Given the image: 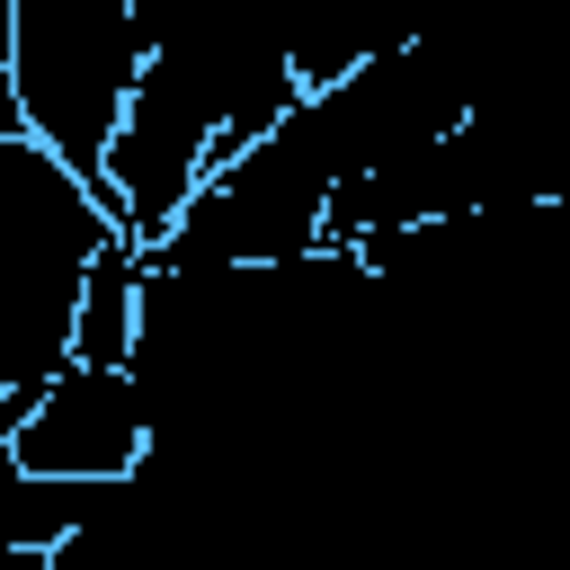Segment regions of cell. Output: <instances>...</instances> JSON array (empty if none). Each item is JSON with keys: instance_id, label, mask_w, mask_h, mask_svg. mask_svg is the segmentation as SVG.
Returning <instances> with one entry per match:
<instances>
[{"instance_id": "cell-1", "label": "cell", "mask_w": 570, "mask_h": 570, "mask_svg": "<svg viewBox=\"0 0 570 570\" xmlns=\"http://www.w3.org/2000/svg\"><path fill=\"white\" fill-rule=\"evenodd\" d=\"M142 445H151L142 383L134 365H98V356H62L53 374H36L0 436L18 472H53V481H125Z\"/></svg>"}, {"instance_id": "cell-2", "label": "cell", "mask_w": 570, "mask_h": 570, "mask_svg": "<svg viewBox=\"0 0 570 570\" xmlns=\"http://www.w3.org/2000/svg\"><path fill=\"white\" fill-rule=\"evenodd\" d=\"M134 347V240H98L80 294H71V356H98V365H125Z\"/></svg>"}]
</instances>
